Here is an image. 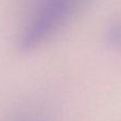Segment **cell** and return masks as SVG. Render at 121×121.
Listing matches in <instances>:
<instances>
[{"label": "cell", "mask_w": 121, "mask_h": 121, "mask_svg": "<svg viewBox=\"0 0 121 121\" xmlns=\"http://www.w3.org/2000/svg\"><path fill=\"white\" fill-rule=\"evenodd\" d=\"M80 0H44L22 31L19 46L23 50L37 47L67 21Z\"/></svg>", "instance_id": "6da1fadb"}, {"label": "cell", "mask_w": 121, "mask_h": 121, "mask_svg": "<svg viewBox=\"0 0 121 121\" xmlns=\"http://www.w3.org/2000/svg\"><path fill=\"white\" fill-rule=\"evenodd\" d=\"M107 39L113 46L121 47V21L112 23L107 31Z\"/></svg>", "instance_id": "7a4b0ae2"}, {"label": "cell", "mask_w": 121, "mask_h": 121, "mask_svg": "<svg viewBox=\"0 0 121 121\" xmlns=\"http://www.w3.org/2000/svg\"><path fill=\"white\" fill-rule=\"evenodd\" d=\"M14 121H37L36 118L31 117V116H21V117H18L17 119H15Z\"/></svg>", "instance_id": "3957f363"}]
</instances>
